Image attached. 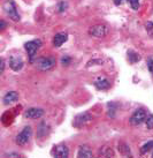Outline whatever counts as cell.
Returning <instances> with one entry per match:
<instances>
[{
    "label": "cell",
    "mask_w": 153,
    "mask_h": 158,
    "mask_svg": "<svg viewBox=\"0 0 153 158\" xmlns=\"http://www.w3.org/2000/svg\"><path fill=\"white\" fill-rule=\"evenodd\" d=\"M129 2H130L132 9H135V10L138 9V7H139V0H129Z\"/></svg>",
    "instance_id": "19"
},
{
    "label": "cell",
    "mask_w": 153,
    "mask_h": 158,
    "mask_svg": "<svg viewBox=\"0 0 153 158\" xmlns=\"http://www.w3.org/2000/svg\"><path fill=\"white\" fill-rule=\"evenodd\" d=\"M61 64L63 65V66H68V65L70 64V58L67 57V56H66V57H63L61 59Z\"/></svg>",
    "instance_id": "20"
},
{
    "label": "cell",
    "mask_w": 153,
    "mask_h": 158,
    "mask_svg": "<svg viewBox=\"0 0 153 158\" xmlns=\"http://www.w3.org/2000/svg\"><path fill=\"white\" fill-rule=\"evenodd\" d=\"M93 155H92V150L87 147V145H82L79 147V151H77V157L79 158H91Z\"/></svg>",
    "instance_id": "13"
},
{
    "label": "cell",
    "mask_w": 153,
    "mask_h": 158,
    "mask_svg": "<svg viewBox=\"0 0 153 158\" xmlns=\"http://www.w3.org/2000/svg\"><path fill=\"white\" fill-rule=\"evenodd\" d=\"M40 46H42V40H30V42L26 43V45H24L26 52H28V54H29V57H30L31 59L35 57V54L40 48Z\"/></svg>",
    "instance_id": "6"
},
{
    "label": "cell",
    "mask_w": 153,
    "mask_h": 158,
    "mask_svg": "<svg viewBox=\"0 0 153 158\" xmlns=\"http://www.w3.org/2000/svg\"><path fill=\"white\" fill-rule=\"evenodd\" d=\"M2 7H4V9H5V13L8 15L9 19H12L15 22H18V21L21 20V18H20V15H18V10H16V5H15V2H14L13 0H7Z\"/></svg>",
    "instance_id": "1"
},
{
    "label": "cell",
    "mask_w": 153,
    "mask_h": 158,
    "mask_svg": "<svg viewBox=\"0 0 153 158\" xmlns=\"http://www.w3.org/2000/svg\"><path fill=\"white\" fill-rule=\"evenodd\" d=\"M146 30L149 31L151 36H153V23L152 22H147L146 23Z\"/></svg>",
    "instance_id": "21"
},
{
    "label": "cell",
    "mask_w": 153,
    "mask_h": 158,
    "mask_svg": "<svg viewBox=\"0 0 153 158\" xmlns=\"http://www.w3.org/2000/svg\"><path fill=\"white\" fill-rule=\"evenodd\" d=\"M90 120H91V115H90V114H87V113L81 114V115H79L77 118L75 119L74 125L76 127H81V126L85 125L87 123H89Z\"/></svg>",
    "instance_id": "12"
},
{
    "label": "cell",
    "mask_w": 153,
    "mask_h": 158,
    "mask_svg": "<svg viewBox=\"0 0 153 158\" xmlns=\"http://www.w3.org/2000/svg\"><path fill=\"white\" fill-rule=\"evenodd\" d=\"M31 135H32V129H31L30 126L24 127L23 129H22V132L16 136V140H15L16 144H18V145L26 144V143L30 141Z\"/></svg>",
    "instance_id": "3"
},
{
    "label": "cell",
    "mask_w": 153,
    "mask_h": 158,
    "mask_svg": "<svg viewBox=\"0 0 153 158\" xmlns=\"http://www.w3.org/2000/svg\"><path fill=\"white\" fill-rule=\"evenodd\" d=\"M66 7H67V5L65 2H61V4L59 5V12H63L66 9Z\"/></svg>",
    "instance_id": "23"
},
{
    "label": "cell",
    "mask_w": 153,
    "mask_h": 158,
    "mask_svg": "<svg viewBox=\"0 0 153 158\" xmlns=\"http://www.w3.org/2000/svg\"><path fill=\"white\" fill-rule=\"evenodd\" d=\"M96 87L99 90H105V89H108L109 88V85H111V83H109V81L108 80H106V79H99V80H97L96 81Z\"/></svg>",
    "instance_id": "15"
},
{
    "label": "cell",
    "mask_w": 153,
    "mask_h": 158,
    "mask_svg": "<svg viewBox=\"0 0 153 158\" xmlns=\"http://www.w3.org/2000/svg\"><path fill=\"white\" fill-rule=\"evenodd\" d=\"M55 65V59L51 57H43L36 60V66L40 70H50Z\"/></svg>",
    "instance_id": "2"
},
{
    "label": "cell",
    "mask_w": 153,
    "mask_h": 158,
    "mask_svg": "<svg viewBox=\"0 0 153 158\" xmlns=\"http://www.w3.org/2000/svg\"><path fill=\"white\" fill-rule=\"evenodd\" d=\"M4 72H5V60L2 59V60H1V69H0V73L2 74Z\"/></svg>",
    "instance_id": "24"
},
{
    "label": "cell",
    "mask_w": 153,
    "mask_h": 158,
    "mask_svg": "<svg viewBox=\"0 0 153 158\" xmlns=\"http://www.w3.org/2000/svg\"><path fill=\"white\" fill-rule=\"evenodd\" d=\"M146 120V112L144 109H137L130 118V123L132 126H138L140 123H145Z\"/></svg>",
    "instance_id": "4"
},
{
    "label": "cell",
    "mask_w": 153,
    "mask_h": 158,
    "mask_svg": "<svg viewBox=\"0 0 153 158\" xmlns=\"http://www.w3.org/2000/svg\"><path fill=\"white\" fill-rule=\"evenodd\" d=\"M18 99V94L16 91H9L7 92L6 95L4 96V104L5 105H9V104H12L14 102H16Z\"/></svg>",
    "instance_id": "11"
},
{
    "label": "cell",
    "mask_w": 153,
    "mask_h": 158,
    "mask_svg": "<svg viewBox=\"0 0 153 158\" xmlns=\"http://www.w3.org/2000/svg\"><path fill=\"white\" fill-rule=\"evenodd\" d=\"M52 154H53V156H54V157L66 158V157H68V155H69V150H68V148H67L66 145L60 144V145L54 147Z\"/></svg>",
    "instance_id": "7"
},
{
    "label": "cell",
    "mask_w": 153,
    "mask_h": 158,
    "mask_svg": "<svg viewBox=\"0 0 153 158\" xmlns=\"http://www.w3.org/2000/svg\"><path fill=\"white\" fill-rule=\"evenodd\" d=\"M0 24H1V26H0V28H1V30H4L5 28H6V23H5L4 20H1V21H0Z\"/></svg>",
    "instance_id": "26"
},
{
    "label": "cell",
    "mask_w": 153,
    "mask_h": 158,
    "mask_svg": "<svg viewBox=\"0 0 153 158\" xmlns=\"http://www.w3.org/2000/svg\"><path fill=\"white\" fill-rule=\"evenodd\" d=\"M122 1H123V0H115V4H116V5H120L121 2H122Z\"/></svg>",
    "instance_id": "27"
},
{
    "label": "cell",
    "mask_w": 153,
    "mask_h": 158,
    "mask_svg": "<svg viewBox=\"0 0 153 158\" xmlns=\"http://www.w3.org/2000/svg\"><path fill=\"white\" fill-rule=\"evenodd\" d=\"M67 40H68V35L66 34V32H59V34H57V35L53 37V46L54 48H60L63 43H66L67 42Z\"/></svg>",
    "instance_id": "9"
},
{
    "label": "cell",
    "mask_w": 153,
    "mask_h": 158,
    "mask_svg": "<svg viewBox=\"0 0 153 158\" xmlns=\"http://www.w3.org/2000/svg\"><path fill=\"white\" fill-rule=\"evenodd\" d=\"M147 67H149V70L151 72V74L153 75V59L152 58H150L149 60H147Z\"/></svg>",
    "instance_id": "22"
},
{
    "label": "cell",
    "mask_w": 153,
    "mask_h": 158,
    "mask_svg": "<svg viewBox=\"0 0 153 158\" xmlns=\"http://www.w3.org/2000/svg\"><path fill=\"white\" fill-rule=\"evenodd\" d=\"M153 149V141H150L147 142L146 144H144L142 147V154H146V152H149L150 150Z\"/></svg>",
    "instance_id": "17"
},
{
    "label": "cell",
    "mask_w": 153,
    "mask_h": 158,
    "mask_svg": "<svg viewBox=\"0 0 153 158\" xmlns=\"http://www.w3.org/2000/svg\"><path fill=\"white\" fill-rule=\"evenodd\" d=\"M145 123H146V128L147 129H153V114H150L149 117L146 118Z\"/></svg>",
    "instance_id": "18"
},
{
    "label": "cell",
    "mask_w": 153,
    "mask_h": 158,
    "mask_svg": "<svg viewBox=\"0 0 153 158\" xmlns=\"http://www.w3.org/2000/svg\"><path fill=\"white\" fill-rule=\"evenodd\" d=\"M9 66L15 72H18V70L22 69L23 67V60H22L21 57H18V56H13L9 60Z\"/></svg>",
    "instance_id": "10"
},
{
    "label": "cell",
    "mask_w": 153,
    "mask_h": 158,
    "mask_svg": "<svg viewBox=\"0 0 153 158\" xmlns=\"http://www.w3.org/2000/svg\"><path fill=\"white\" fill-rule=\"evenodd\" d=\"M98 155L100 157H114V150L112 149V147H108V145H104L101 147L99 151H98Z\"/></svg>",
    "instance_id": "14"
},
{
    "label": "cell",
    "mask_w": 153,
    "mask_h": 158,
    "mask_svg": "<svg viewBox=\"0 0 153 158\" xmlns=\"http://www.w3.org/2000/svg\"><path fill=\"white\" fill-rule=\"evenodd\" d=\"M6 157H20V155H18V154H15V152H13V154L6 155Z\"/></svg>",
    "instance_id": "25"
},
{
    "label": "cell",
    "mask_w": 153,
    "mask_h": 158,
    "mask_svg": "<svg viewBox=\"0 0 153 158\" xmlns=\"http://www.w3.org/2000/svg\"><path fill=\"white\" fill-rule=\"evenodd\" d=\"M44 110L43 109H39V107H31L29 110H26V118L28 119H39L43 117Z\"/></svg>",
    "instance_id": "8"
},
{
    "label": "cell",
    "mask_w": 153,
    "mask_h": 158,
    "mask_svg": "<svg viewBox=\"0 0 153 158\" xmlns=\"http://www.w3.org/2000/svg\"><path fill=\"white\" fill-rule=\"evenodd\" d=\"M119 150L121 151L122 155H126V156L130 155V149L126 143H119Z\"/></svg>",
    "instance_id": "16"
},
{
    "label": "cell",
    "mask_w": 153,
    "mask_h": 158,
    "mask_svg": "<svg viewBox=\"0 0 153 158\" xmlns=\"http://www.w3.org/2000/svg\"><path fill=\"white\" fill-rule=\"evenodd\" d=\"M89 35L97 38H103L107 35V27L104 24H96L89 29Z\"/></svg>",
    "instance_id": "5"
}]
</instances>
